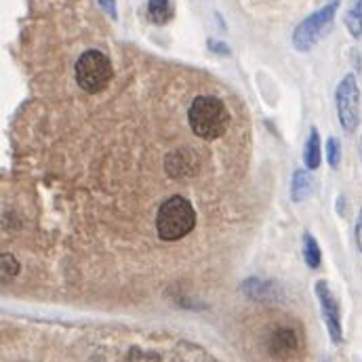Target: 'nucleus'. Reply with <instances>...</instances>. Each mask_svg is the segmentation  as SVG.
<instances>
[{
  "mask_svg": "<svg viewBox=\"0 0 362 362\" xmlns=\"http://www.w3.org/2000/svg\"><path fill=\"white\" fill-rule=\"evenodd\" d=\"M322 160V150H320V135L318 129H310L308 141H305V152H303V165L310 171H316Z\"/></svg>",
  "mask_w": 362,
  "mask_h": 362,
  "instance_id": "obj_12",
  "label": "nucleus"
},
{
  "mask_svg": "<svg viewBox=\"0 0 362 362\" xmlns=\"http://www.w3.org/2000/svg\"><path fill=\"white\" fill-rule=\"evenodd\" d=\"M112 81V64L101 51H87L76 62V83L78 87L95 95L101 93Z\"/></svg>",
  "mask_w": 362,
  "mask_h": 362,
  "instance_id": "obj_4",
  "label": "nucleus"
},
{
  "mask_svg": "<svg viewBox=\"0 0 362 362\" xmlns=\"http://www.w3.org/2000/svg\"><path fill=\"white\" fill-rule=\"evenodd\" d=\"M209 47H211V51H215V53H221V55H228L230 51H228V47L226 45H221V42H209Z\"/></svg>",
  "mask_w": 362,
  "mask_h": 362,
  "instance_id": "obj_21",
  "label": "nucleus"
},
{
  "mask_svg": "<svg viewBox=\"0 0 362 362\" xmlns=\"http://www.w3.org/2000/svg\"><path fill=\"white\" fill-rule=\"evenodd\" d=\"M335 105L341 127L352 133L361 122V89L354 74H346L335 89Z\"/></svg>",
  "mask_w": 362,
  "mask_h": 362,
  "instance_id": "obj_6",
  "label": "nucleus"
},
{
  "mask_svg": "<svg viewBox=\"0 0 362 362\" xmlns=\"http://www.w3.org/2000/svg\"><path fill=\"white\" fill-rule=\"evenodd\" d=\"M314 293L318 297V303H320V310H322V318L327 322V329H329V337L333 344H341L344 341V331H341V312H339V303L333 295V291L329 288V282L327 280H318L314 284Z\"/></svg>",
  "mask_w": 362,
  "mask_h": 362,
  "instance_id": "obj_7",
  "label": "nucleus"
},
{
  "mask_svg": "<svg viewBox=\"0 0 362 362\" xmlns=\"http://www.w3.org/2000/svg\"><path fill=\"white\" fill-rule=\"evenodd\" d=\"M327 160H329V165L333 169H337L339 163H341V144H339L337 137H329L327 139Z\"/></svg>",
  "mask_w": 362,
  "mask_h": 362,
  "instance_id": "obj_18",
  "label": "nucleus"
},
{
  "mask_svg": "<svg viewBox=\"0 0 362 362\" xmlns=\"http://www.w3.org/2000/svg\"><path fill=\"white\" fill-rule=\"evenodd\" d=\"M0 274H2V282H8L19 274V262L11 253L0 255Z\"/></svg>",
  "mask_w": 362,
  "mask_h": 362,
  "instance_id": "obj_16",
  "label": "nucleus"
},
{
  "mask_svg": "<svg viewBox=\"0 0 362 362\" xmlns=\"http://www.w3.org/2000/svg\"><path fill=\"white\" fill-rule=\"evenodd\" d=\"M346 28L354 38L362 36V0H352L346 13Z\"/></svg>",
  "mask_w": 362,
  "mask_h": 362,
  "instance_id": "obj_15",
  "label": "nucleus"
},
{
  "mask_svg": "<svg viewBox=\"0 0 362 362\" xmlns=\"http://www.w3.org/2000/svg\"><path fill=\"white\" fill-rule=\"evenodd\" d=\"M301 245H303V259H305L308 268L316 270L320 266V262H322V253H320V247H318L316 238L310 232H305Z\"/></svg>",
  "mask_w": 362,
  "mask_h": 362,
  "instance_id": "obj_14",
  "label": "nucleus"
},
{
  "mask_svg": "<svg viewBox=\"0 0 362 362\" xmlns=\"http://www.w3.org/2000/svg\"><path fill=\"white\" fill-rule=\"evenodd\" d=\"M167 171L171 177H185L198 173V165L194 160V154L187 148L175 150L167 156Z\"/></svg>",
  "mask_w": 362,
  "mask_h": 362,
  "instance_id": "obj_9",
  "label": "nucleus"
},
{
  "mask_svg": "<svg viewBox=\"0 0 362 362\" xmlns=\"http://www.w3.org/2000/svg\"><path fill=\"white\" fill-rule=\"evenodd\" d=\"M361 160H362V139H361Z\"/></svg>",
  "mask_w": 362,
  "mask_h": 362,
  "instance_id": "obj_22",
  "label": "nucleus"
},
{
  "mask_svg": "<svg viewBox=\"0 0 362 362\" xmlns=\"http://www.w3.org/2000/svg\"><path fill=\"white\" fill-rule=\"evenodd\" d=\"M339 4H341V0H329L322 8H318L316 13L305 17L293 32V47L297 51H310L333 25Z\"/></svg>",
  "mask_w": 362,
  "mask_h": 362,
  "instance_id": "obj_3",
  "label": "nucleus"
},
{
  "mask_svg": "<svg viewBox=\"0 0 362 362\" xmlns=\"http://www.w3.org/2000/svg\"><path fill=\"white\" fill-rule=\"evenodd\" d=\"M230 120L232 116L219 97L200 95L189 103V110H187L189 129L194 131L196 137L204 141H213L226 135L230 129Z\"/></svg>",
  "mask_w": 362,
  "mask_h": 362,
  "instance_id": "obj_1",
  "label": "nucleus"
},
{
  "mask_svg": "<svg viewBox=\"0 0 362 362\" xmlns=\"http://www.w3.org/2000/svg\"><path fill=\"white\" fill-rule=\"evenodd\" d=\"M173 362H215L209 352L196 344H189V341H181L180 346L175 348L173 352Z\"/></svg>",
  "mask_w": 362,
  "mask_h": 362,
  "instance_id": "obj_13",
  "label": "nucleus"
},
{
  "mask_svg": "<svg viewBox=\"0 0 362 362\" xmlns=\"http://www.w3.org/2000/svg\"><path fill=\"white\" fill-rule=\"evenodd\" d=\"M99 4L107 11V15L116 17V2L114 0H99Z\"/></svg>",
  "mask_w": 362,
  "mask_h": 362,
  "instance_id": "obj_19",
  "label": "nucleus"
},
{
  "mask_svg": "<svg viewBox=\"0 0 362 362\" xmlns=\"http://www.w3.org/2000/svg\"><path fill=\"white\" fill-rule=\"evenodd\" d=\"M266 354L274 362L295 361L303 348L301 331L295 325H276L266 335Z\"/></svg>",
  "mask_w": 362,
  "mask_h": 362,
  "instance_id": "obj_5",
  "label": "nucleus"
},
{
  "mask_svg": "<svg viewBox=\"0 0 362 362\" xmlns=\"http://www.w3.org/2000/svg\"><path fill=\"white\" fill-rule=\"evenodd\" d=\"M356 245H358V251L362 253V211L358 213V221H356Z\"/></svg>",
  "mask_w": 362,
  "mask_h": 362,
  "instance_id": "obj_20",
  "label": "nucleus"
},
{
  "mask_svg": "<svg viewBox=\"0 0 362 362\" xmlns=\"http://www.w3.org/2000/svg\"><path fill=\"white\" fill-rule=\"evenodd\" d=\"M175 4L173 0H148V19L154 25H165L173 19Z\"/></svg>",
  "mask_w": 362,
  "mask_h": 362,
  "instance_id": "obj_10",
  "label": "nucleus"
},
{
  "mask_svg": "<svg viewBox=\"0 0 362 362\" xmlns=\"http://www.w3.org/2000/svg\"><path fill=\"white\" fill-rule=\"evenodd\" d=\"M314 192V180L310 175V169H299L293 173V181H291V198L295 202L305 200L310 194Z\"/></svg>",
  "mask_w": 362,
  "mask_h": 362,
  "instance_id": "obj_11",
  "label": "nucleus"
},
{
  "mask_svg": "<svg viewBox=\"0 0 362 362\" xmlns=\"http://www.w3.org/2000/svg\"><path fill=\"white\" fill-rule=\"evenodd\" d=\"M122 362H160V356L152 350H141V348H131Z\"/></svg>",
  "mask_w": 362,
  "mask_h": 362,
  "instance_id": "obj_17",
  "label": "nucleus"
},
{
  "mask_svg": "<svg viewBox=\"0 0 362 362\" xmlns=\"http://www.w3.org/2000/svg\"><path fill=\"white\" fill-rule=\"evenodd\" d=\"M196 228V211L183 196H171L165 200L156 215V232L163 240H181Z\"/></svg>",
  "mask_w": 362,
  "mask_h": 362,
  "instance_id": "obj_2",
  "label": "nucleus"
},
{
  "mask_svg": "<svg viewBox=\"0 0 362 362\" xmlns=\"http://www.w3.org/2000/svg\"><path fill=\"white\" fill-rule=\"evenodd\" d=\"M240 291L249 299H253L257 303H274V301H280V297H282L280 286L276 282H272V280H264V278H249V280H245Z\"/></svg>",
  "mask_w": 362,
  "mask_h": 362,
  "instance_id": "obj_8",
  "label": "nucleus"
},
{
  "mask_svg": "<svg viewBox=\"0 0 362 362\" xmlns=\"http://www.w3.org/2000/svg\"><path fill=\"white\" fill-rule=\"evenodd\" d=\"M322 362H325V361H322Z\"/></svg>",
  "mask_w": 362,
  "mask_h": 362,
  "instance_id": "obj_23",
  "label": "nucleus"
}]
</instances>
